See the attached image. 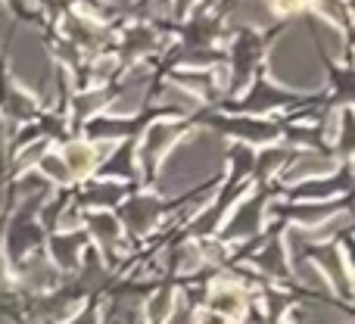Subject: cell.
<instances>
[{"label": "cell", "mask_w": 355, "mask_h": 324, "mask_svg": "<svg viewBox=\"0 0 355 324\" xmlns=\"http://www.w3.org/2000/svg\"><path fill=\"white\" fill-rule=\"evenodd\" d=\"M66 160H69V169H72L75 175H87L94 165V150L87 147V144H75V147H69Z\"/></svg>", "instance_id": "7a4b0ae2"}, {"label": "cell", "mask_w": 355, "mask_h": 324, "mask_svg": "<svg viewBox=\"0 0 355 324\" xmlns=\"http://www.w3.org/2000/svg\"><path fill=\"white\" fill-rule=\"evenodd\" d=\"M196 324H231V318H225V315H218V312H202Z\"/></svg>", "instance_id": "3957f363"}, {"label": "cell", "mask_w": 355, "mask_h": 324, "mask_svg": "<svg viewBox=\"0 0 355 324\" xmlns=\"http://www.w3.org/2000/svg\"><path fill=\"white\" fill-rule=\"evenodd\" d=\"M212 309H218V315H240L243 312V293L231 287H221L212 293Z\"/></svg>", "instance_id": "6da1fadb"}, {"label": "cell", "mask_w": 355, "mask_h": 324, "mask_svg": "<svg viewBox=\"0 0 355 324\" xmlns=\"http://www.w3.org/2000/svg\"><path fill=\"white\" fill-rule=\"evenodd\" d=\"M300 6V0H275V10L277 12H293Z\"/></svg>", "instance_id": "277c9868"}]
</instances>
